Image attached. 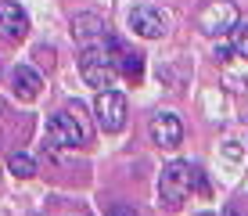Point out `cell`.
Wrapping results in <instances>:
<instances>
[{
  "label": "cell",
  "mask_w": 248,
  "mask_h": 216,
  "mask_svg": "<svg viewBox=\"0 0 248 216\" xmlns=\"http://www.w3.org/2000/svg\"><path fill=\"white\" fill-rule=\"evenodd\" d=\"M79 76L97 90H112L119 80V68L112 58V33L105 43H93V47H79Z\"/></svg>",
  "instance_id": "obj_1"
},
{
  "label": "cell",
  "mask_w": 248,
  "mask_h": 216,
  "mask_svg": "<svg viewBox=\"0 0 248 216\" xmlns=\"http://www.w3.org/2000/svg\"><path fill=\"white\" fill-rule=\"evenodd\" d=\"M237 22H241V11H237L234 0H205L198 18H194L198 33H205V36H223Z\"/></svg>",
  "instance_id": "obj_2"
},
{
  "label": "cell",
  "mask_w": 248,
  "mask_h": 216,
  "mask_svg": "<svg viewBox=\"0 0 248 216\" xmlns=\"http://www.w3.org/2000/svg\"><path fill=\"white\" fill-rule=\"evenodd\" d=\"M191 195V162H169L158 177V198L166 202V209H180L184 198Z\"/></svg>",
  "instance_id": "obj_3"
},
{
  "label": "cell",
  "mask_w": 248,
  "mask_h": 216,
  "mask_svg": "<svg viewBox=\"0 0 248 216\" xmlns=\"http://www.w3.org/2000/svg\"><path fill=\"white\" fill-rule=\"evenodd\" d=\"M47 144L58 148V151L83 148V144H87V126H83L79 116H72V112H58V116L47 119Z\"/></svg>",
  "instance_id": "obj_4"
},
{
  "label": "cell",
  "mask_w": 248,
  "mask_h": 216,
  "mask_svg": "<svg viewBox=\"0 0 248 216\" xmlns=\"http://www.w3.org/2000/svg\"><path fill=\"white\" fill-rule=\"evenodd\" d=\"M93 116H97V126L105 130V133H119V130L126 126V98L119 90H97Z\"/></svg>",
  "instance_id": "obj_5"
},
{
  "label": "cell",
  "mask_w": 248,
  "mask_h": 216,
  "mask_svg": "<svg viewBox=\"0 0 248 216\" xmlns=\"http://www.w3.org/2000/svg\"><path fill=\"white\" fill-rule=\"evenodd\" d=\"M151 141H155L158 148H166V151L180 148V141H184V123L173 116V112H158V116H151Z\"/></svg>",
  "instance_id": "obj_6"
},
{
  "label": "cell",
  "mask_w": 248,
  "mask_h": 216,
  "mask_svg": "<svg viewBox=\"0 0 248 216\" xmlns=\"http://www.w3.org/2000/svg\"><path fill=\"white\" fill-rule=\"evenodd\" d=\"M72 40L79 43V47H93V43H105L108 40V25L101 15L93 11H83L72 18Z\"/></svg>",
  "instance_id": "obj_7"
},
{
  "label": "cell",
  "mask_w": 248,
  "mask_h": 216,
  "mask_svg": "<svg viewBox=\"0 0 248 216\" xmlns=\"http://www.w3.org/2000/svg\"><path fill=\"white\" fill-rule=\"evenodd\" d=\"M130 29L144 40H158L162 33H166V15H162L158 7H151V4H140V7L130 11Z\"/></svg>",
  "instance_id": "obj_8"
},
{
  "label": "cell",
  "mask_w": 248,
  "mask_h": 216,
  "mask_svg": "<svg viewBox=\"0 0 248 216\" xmlns=\"http://www.w3.org/2000/svg\"><path fill=\"white\" fill-rule=\"evenodd\" d=\"M0 36L11 40V43L29 36V15H25L15 0H0Z\"/></svg>",
  "instance_id": "obj_9"
},
{
  "label": "cell",
  "mask_w": 248,
  "mask_h": 216,
  "mask_svg": "<svg viewBox=\"0 0 248 216\" xmlns=\"http://www.w3.org/2000/svg\"><path fill=\"white\" fill-rule=\"evenodd\" d=\"M112 58H115L119 76H126L130 83H140L144 80V58L137 54V50H130L123 40H115V36H112Z\"/></svg>",
  "instance_id": "obj_10"
},
{
  "label": "cell",
  "mask_w": 248,
  "mask_h": 216,
  "mask_svg": "<svg viewBox=\"0 0 248 216\" xmlns=\"http://www.w3.org/2000/svg\"><path fill=\"white\" fill-rule=\"evenodd\" d=\"M40 86H44V80H40L36 68L18 65L11 72V90H15V98H18V101H36L40 98Z\"/></svg>",
  "instance_id": "obj_11"
},
{
  "label": "cell",
  "mask_w": 248,
  "mask_h": 216,
  "mask_svg": "<svg viewBox=\"0 0 248 216\" xmlns=\"http://www.w3.org/2000/svg\"><path fill=\"white\" fill-rule=\"evenodd\" d=\"M7 169H11L18 180H29V177H36V162H32L25 151H15V155H7Z\"/></svg>",
  "instance_id": "obj_12"
},
{
  "label": "cell",
  "mask_w": 248,
  "mask_h": 216,
  "mask_svg": "<svg viewBox=\"0 0 248 216\" xmlns=\"http://www.w3.org/2000/svg\"><path fill=\"white\" fill-rule=\"evenodd\" d=\"M234 43H230V47H234V54L237 58H248V25H234Z\"/></svg>",
  "instance_id": "obj_13"
},
{
  "label": "cell",
  "mask_w": 248,
  "mask_h": 216,
  "mask_svg": "<svg viewBox=\"0 0 248 216\" xmlns=\"http://www.w3.org/2000/svg\"><path fill=\"white\" fill-rule=\"evenodd\" d=\"M212 58H216V62H230V58H234V47H230V43H216Z\"/></svg>",
  "instance_id": "obj_14"
},
{
  "label": "cell",
  "mask_w": 248,
  "mask_h": 216,
  "mask_svg": "<svg viewBox=\"0 0 248 216\" xmlns=\"http://www.w3.org/2000/svg\"><path fill=\"white\" fill-rule=\"evenodd\" d=\"M105 216H137L133 205H123V202H115V205H108V213Z\"/></svg>",
  "instance_id": "obj_15"
},
{
  "label": "cell",
  "mask_w": 248,
  "mask_h": 216,
  "mask_svg": "<svg viewBox=\"0 0 248 216\" xmlns=\"http://www.w3.org/2000/svg\"><path fill=\"white\" fill-rule=\"evenodd\" d=\"M36 58L50 68V65H54V47H36Z\"/></svg>",
  "instance_id": "obj_16"
},
{
  "label": "cell",
  "mask_w": 248,
  "mask_h": 216,
  "mask_svg": "<svg viewBox=\"0 0 248 216\" xmlns=\"http://www.w3.org/2000/svg\"><path fill=\"white\" fill-rule=\"evenodd\" d=\"M227 216H248V213H245L241 202H234V205H227Z\"/></svg>",
  "instance_id": "obj_17"
}]
</instances>
